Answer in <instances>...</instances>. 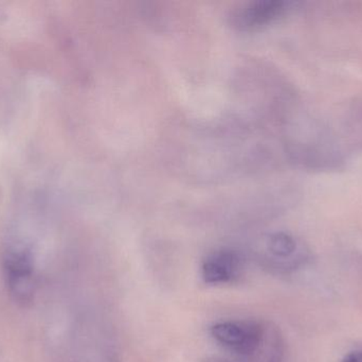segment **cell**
<instances>
[{
    "label": "cell",
    "mask_w": 362,
    "mask_h": 362,
    "mask_svg": "<svg viewBox=\"0 0 362 362\" xmlns=\"http://www.w3.org/2000/svg\"><path fill=\"white\" fill-rule=\"evenodd\" d=\"M210 332L218 344L242 355L255 353L264 337L263 327L255 321L216 323Z\"/></svg>",
    "instance_id": "cell-1"
},
{
    "label": "cell",
    "mask_w": 362,
    "mask_h": 362,
    "mask_svg": "<svg viewBox=\"0 0 362 362\" xmlns=\"http://www.w3.org/2000/svg\"><path fill=\"white\" fill-rule=\"evenodd\" d=\"M291 2L284 0H257L240 6L233 16L232 23L244 31H253L266 27L284 16Z\"/></svg>",
    "instance_id": "cell-2"
},
{
    "label": "cell",
    "mask_w": 362,
    "mask_h": 362,
    "mask_svg": "<svg viewBox=\"0 0 362 362\" xmlns=\"http://www.w3.org/2000/svg\"><path fill=\"white\" fill-rule=\"evenodd\" d=\"M240 269V257L232 250L211 253L202 266V276L206 284H225L235 278Z\"/></svg>",
    "instance_id": "cell-3"
},
{
    "label": "cell",
    "mask_w": 362,
    "mask_h": 362,
    "mask_svg": "<svg viewBox=\"0 0 362 362\" xmlns=\"http://www.w3.org/2000/svg\"><path fill=\"white\" fill-rule=\"evenodd\" d=\"M268 249L278 259H289L296 254L299 244L291 234L279 232L272 234L268 239Z\"/></svg>",
    "instance_id": "cell-4"
},
{
    "label": "cell",
    "mask_w": 362,
    "mask_h": 362,
    "mask_svg": "<svg viewBox=\"0 0 362 362\" xmlns=\"http://www.w3.org/2000/svg\"><path fill=\"white\" fill-rule=\"evenodd\" d=\"M342 362H362V351H355L344 357Z\"/></svg>",
    "instance_id": "cell-5"
}]
</instances>
